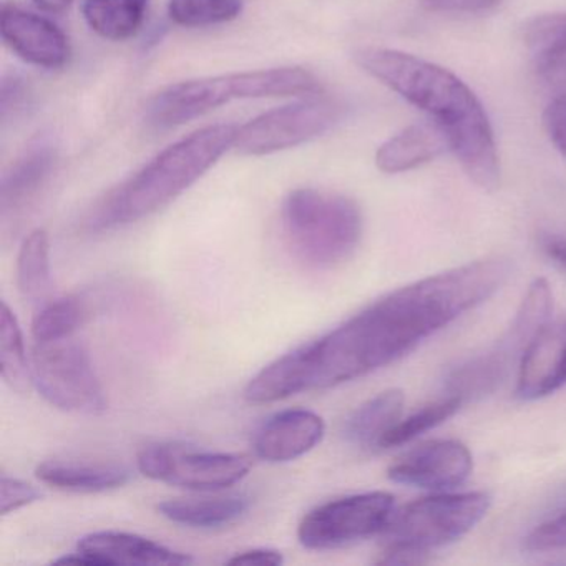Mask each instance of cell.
Instances as JSON below:
<instances>
[{
	"label": "cell",
	"mask_w": 566,
	"mask_h": 566,
	"mask_svg": "<svg viewBox=\"0 0 566 566\" xmlns=\"http://www.w3.org/2000/svg\"><path fill=\"white\" fill-rule=\"evenodd\" d=\"M509 276V261L490 258L392 291L326 336L264 367L248 384L244 399L277 402L382 369L485 303Z\"/></svg>",
	"instance_id": "cell-1"
},
{
	"label": "cell",
	"mask_w": 566,
	"mask_h": 566,
	"mask_svg": "<svg viewBox=\"0 0 566 566\" xmlns=\"http://www.w3.org/2000/svg\"><path fill=\"white\" fill-rule=\"evenodd\" d=\"M370 77L406 98L439 125L463 171L482 190L500 185L495 137L485 108L457 75L406 52L363 48L354 55Z\"/></svg>",
	"instance_id": "cell-2"
},
{
	"label": "cell",
	"mask_w": 566,
	"mask_h": 566,
	"mask_svg": "<svg viewBox=\"0 0 566 566\" xmlns=\"http://www.w3.org/2000/svg\"><path fill=\"white\" fill-rule=\"evenodd\" d=\"M238 128L234 124L210 125L165 148L134 177L111 191L88 223L95 230L124 227L167 207L234 147Z\"/></svg>",
	"instance_id": "cell-3"
},
{
	"label": "cell",
	"mask_w": 566,
	"mask_h": 566,
	"mask_svg": "<svg viewBox=\"0 0 566 566\" xmlns=\"http://www.w3.org/2000/svg\"><path fill=\"white\" fill-rule=\"evenodd\" d=\"M319 94V78L303 67L237 72L164 88L148 101L145 120L155 128H174L234 101Z\"/></svg>",
	"instance_id": "cell-4"
},
{
	"label": "cell",
	"mask_w": 566,
	"mask_h": 566,
	"mask_svg": "<svg viewBox=\"0 0 566 566\" xmlns=\"http://www.w3.org/2000/svg\"><path fill=\"white\" fill-rule=\"evenodd\" d=\"M281 224L294 256L311 268L343 263L363 237L356 201L314 188H297L284 198Z\"/></svg>",
	"instance_id": "cell-5"
},
{
	"label": "cell",
	"mask_w": 566,
	"mask_h": 566,
	"mask_svg": "<svg viewBox=\"0 0 566 566\" xmlns=\"http://www.w3.org/2000/svg\"><path fill=\"white\" fill-rule=\"evenodd\" d=\"M485 492L440 493L394 510L382 535L384 548L429 555L472 532L489 513Z\"/></svg>",
	"instance_id": "cell-6"
},
{
	"label": "cell",
	"mask_w": 566,
	"mask_h": 566,
	"mask_svg": "<svg viewBox=\"0 0 566 566\" xmlns=\"http://www.w3.org/2000/svg\"><path fill=\"white\" fill-rule=\"evenodd\" d=\"M31 373L32 384L57 409L77 413H101L107 409V397L91 356L74 337L34 343Z\"/></svg>",
	"instance_id": "cell-7"
},
{
	"label": "cell",
	"mask_w": 566,
	"mask_h": 566,
	"mask_svg": "<svg viewBox=\"0 0 566 566\" xmlns=\"http://www.w3.org/2000/svg\"><path fill=\"white\" fill-rule=\"evenodd\" d=\"M553 313V294L548 281L535 280L520 304L515 321L500 343L483 356L467 363L450 377V390L463 400L492 390L509 373L516 357L522 359L530 340L549 323Z\"/></svg>",
	"instance_id": "cell-8"
},
{
	"label": "cell",
	"mask_w": 566,
	"mask_h": 566,
	"mask_svg": "<svg viewBox=\"0 0 566 566\" xmlns=\"http://www.w3.org/2000/svg\"><path fill=\"white\" fill-rule=\"evenodd\" d=\"M137 463L147 479L195 492L228 489L251 469V460L241 453L205 452L177 442L145 447Z\"/></svg>",
	"instance_id": "cell-9"
},
{
	"label": "cell",
	"mask_w": 566,
	"mask_h": 566,
	"mask_svg": "<svg viewBox=\"0 0 566 566\" xmlns=\"http://www.w3.org/2000/svg\"><path fill=\"white\" fill-rule=\"evenodd\" d=\"M396 500L387 492L357 493L331 500L306 513L297 538L307 549H336L354 545L386 530Z\"/></svg>",
	"instance_id": "cell-10"
},
{
	"label": "cell",
	"mask_w": 566,
	"mask_h": 566,
	"mask_svg": "<svg viewBox=\"0 0 566 566\" xmlns=\"http://www.w3.org/2000/svg\"><path fill=\"white\" fill-rule=\"evenodd\" d=\"M343 112L339 102L326 97L273 108L238 128L234 148L248 157H264L300 147L329 132Z\"/></svg>",
	"instance_id": "cell-11"
},
{
	"label": "cell",
	"mask_w": 566,
	"mask_h": 566,
	"mask_svg": "<svg viewBox=\"0 0 566 566\" xmlns=\"http://www.w3.org/2000/svg\"><path fill=\"white\" fill-rule=\"evenodd\" d=\"M473 459L459 440H430L410 450L389 467V479L402 485L427 490H452L465 483Z\"/></svg>",
	"instance_id": "cell-12"
},
{
	"label": "cell",
	"mask_w": 566,
	"mask_h": 566,
	"mask_svg": "<svg viewBox=\"0 0 566 566\" xmlns=\"http://www.w3.org/2000/svg\"><path fill=\"white\" fill-rule=\"evenodd\" d=\"M0 32L6 45L35 67L57 71L71 61V42L61 28L42 15L4 6Z\"/></svg>",
	"instance_id": "cell-13"
},
{
	"label": "cell",
	"mask_w": 566,
	"mask_h": 566,
	"mask_svg": "<svg viewBox=\"0 0 566 566\" xmlns=\"http://www.w3.org/2000/svg\"><path fill=\"white\" fill-rule=\"evenodd\" d=\"M566 386V321L548 323L530 340L516 376V396L536 400Z\"/></svg>",
	"instance_id": "cell-14"
},
{
	"label": "cell",
	"mask_w": 566,
	"mask_h": 566,
	"mask_svg": "<svg viewBox=\"0 0 566 566\" xmlns=\"http://www.w3.org/2000/svg\"><path fill=\"white\" fill-rule=\"evenodd\" d=\"M326 426L311 410H284L268 419L254 433L253 449L264 462L283 463L300 459L323 440Z\"/></svg>",
	"instance_id": "cell-15"
},
{
	"label": "cell",
	"mask_w": 566,
	"mask_h": 566,
	"mask_svg": "<svg viewBox=\"0 0 566 566\" xmlns=\"http://www.w3.org/2000/svg\"><path fill=\"white\" fill-rule=\"evenodd\" d=\"M57 147L48 138L34 142L25 148L2 178L0 185V211L2 218L24 210L44 188L57 164Z\"/></svg>",
	"instance_id": "cell-16"
},
{
	"label": "cell",
	"mask_w": 566,
	"mask_h": 566,
	"mask_svg": "<svg viewBox=\"0 0 566 566\" xmlns=\"http://www.w3.org/2000/svg\"><path fill=\"white\" fill-rule=\"evenodd\" d=\"M77 549L98 559L101 566L114 565H188L191 556L144 536L124 532H97L84 536Z\"/></svg>",
	"instance_id": "cell-17"
},
{
	"label": "cell",
	"mask_w": 566,
	"mask_h": 566,
	"mask_svg": "<svg viewBox=\"0 0 566 566\" xmlns=\"http://www.w3.org/2000/svg\"><path fill=\"white\" fill-rule=\"evenodd\" d=\"M523 42L538 77L556 91H566V12L530 19Z\"/></svg>",
	"instance_id": "cell-18"
},
{
	"label": "cell",
	"mask_w": 566,
	"mask_h": 566,
	"mask_svg": "<svg viewBox=\"0 0 566 566\" xmlns=\"http://www.w3.org/2000/svg\"><path fill=\"white\" fill-rule=\"evenodd\" d=\"M447 145L446 135L439 125L430 122L413 124L380 145L376 165L384 174L396 175L413 170L439 157Z\"/></svg>",
	"instance_id": "cell-19"
},
{
	"label": "cell",
	"mask_w": 566,
	"mask_h": 566,
	"mask_svg": "<svg viewBox=\"0 0 566 566\" xmlns=\"http://www.w3.org/2000/svg\"><path fill=\"white\" fill-rule=\"evenodd\" d=\"M35 475L62 492L102 493L124 486L130 480V470L115 463L49 460L35 469Z\"/></svg>",
	"instance_id": "cell-20"
},
{
	"label": "cell",
	"mask_w": 566,
	"mask_h": 566,
	"mask_svg": "<svg viewBox=\"0 0 566 566\" xmlns=\"http://www.w3.org/2000/svg\"><path fill=\"white\" fill-rule=\"evenodd\" d=\"M247 495L205 496V499L167 500L158 512L188 528H220L240 520L250 509Z\"/></svg>",
	"instance_id": "cell-21"
},
{
	"label": "cell",
	"mask_w": 566,
	"mask_h": 566,
	"mask_svg": "<svg viewBox=\"0 0 566 566\" xmlns=\"http://www.w3.org/2000/svg\"><path fill=\"white\" fill-rule=\"evenodd\" d=\"M402 390L389 389L357 407L344 423V436L357 447H379L380 439L402 416Z\"/></svg>",
	"instance_id": "cell-22"
},
{
	"label": "cell",
	"mask_w": 566,
	"mask_h": 566,
	"mask_svg": "<svg viewBox=\"0 0 566 566\" xmlns=\"http://www.w3.org/2000/svg\"><path fill=\"white\" fill-rule=\"evenodd\" d=\"M150 0H85L82 14L88 28L105 41L135 38L147 19Z\"/></svg>",
	"instance_id": "cell-23"
},
{
	"label": "cell",
	"mask_w": 566,
	"mask_h": 566,
	"mask_svg": "<svg viewBox=\"0 0 566 566\" xmlns=\"http://www.w3.org/2000/svg\"><path fill=\"white\" fill-rule=\"evenodd\" d=\"M18 286L22 296L32 303H42L51 287V240L42 228L22 241L18 258Z\"/></svg>",
	"instance_id": "cell-24"
},
{
	"label": "cell",
	"mask_w": 566,
	"mask_h": 566,
	"mask_svg": "<svg viewBox=\"0 0 566 566\" xmlns=\"http://www.w3.org/2000/svg\"><path fill=\"white\" fill-rule=\"evenodd\" d=\"M0 373L11 389L24 394L32 384L24 336L18 317L8 304L0 311Z\"/></svg>",
	"instance_id": "cell-25"
},
{
	"label": "cell",
	"mask_w": 566,
	"mask_h": 566,
	"mask_svg": "<svg viewBox=\"0 0 566 566\" xmlns=\"http://www.w3.org/2000/svg\"><path fill=\"white\" fill-rule=\"evenodd\" d=\"M87 306L77 296L59 297L49 301L32 319V339L38 344L74 337L75 331L84 324Z\"/></svg>",
	"instance_id": "cell-26"
},
{
	"label": "cell",
	"mask_w": 566,
	"mask_h": 566,
	"mask_svg": "<svg viewBox=\"0 0 566 566\" xmlns=\"http://www.w3.org/2000/svg\"><path fill=\"white\" fill-rule=\"evenodd\" d=\"M465 400L455 394H450L446 399L437 400L422 407L417 412L410 413L406 419H400L386 436L380 439L379 449H392V447L403 446L410 440L426 433L427 430L436 429L440 423L459 412L460 407Z\"/></svg>",
	"instance_id": "cell-27"
},
{
	"label": "cell",
	"mask_w": 566,
	"mask_h": 566,
	"mask_svg": "<svg viewBox=\"0 0 566 566\" xmlns=\"http://www.w3.org/2000/svg\"><path fill=\"white\" fill-rule=\"evenodd\" d=\"M243 0H170L168 15L181 28L198 29L227 24L240 18Z\"/></svg>",
	"instance_id": "cell-28"
},
{
	"label": "cell",
	"mask_w": 566,
	"mask_h": 566,
	"mask_svg": "<svg viewBox=\"0 0 566 566\" xmlns=\"http://www.w3.org/2000/svg\"><path fill=\"white\" fill-rule=\"evenodd\" d=\"M523 549L532 553L566 549V509L535 526L523 539Z\"/></svg>",
	"instance_id": "cell-29"
},
{
	"label": "cell",
	"mask_w": 566,
	"mask_h": 566,
	"mask_svg": "<svg viewBox=\"0 0 566 566\" xmlns=\"http://www.w3.org/2000/svg\"><path fill=\"white\" fill-rule=\"evenodd\" d=\"M39 499H41V492L31 483L6 475V473L2 475V480H0V513L2 515L18 512L22 506L31 505Z\"/></svg>",
	"instance_id": "cell-30"
},
{
	"label": "cell",
	"mask_w": 566,
	"mask_h": 566,
	"mask_svg": "<svg viewBox=\"0 0 566 566\" xmlns=\"http://www.w3.org/2000/svg\"><path fill=\"white\" fill-rule=\"evenodd\" d=\"M549 140L566 160V97L555 98L543 115Z\"/></svg>",
	"instance_id": "cell-31"
},
{
	"label": "cell",
	"mask_w": 566,
	"mask_h": 566,
	"mask_svg": "<svg viewBox=\"0 0 566 566\" xmlns=\"http://www.w3.org/2000/svg\"><path fill=\"white\" fill-rule=\"evenodd\" d=\"M503 0H422L427 11L443 14H476L499 8Z\"/></svg>",
	"instance_id": "cell-32"
},
{
	"label": "cell",
	"mask_w": 566,
	"mask_h": 566,
	"mask_svg": "<svg viewBox=\"0 0 566 566\" xmlns=\"http://www.w3.org/2000/svg\"><path fill=\"white\" fill-rule=\"evenodd\" d=\"M284 562L283 555L276 549L254 548L238 553L228 559V565L277 566Z\"/></svg>",
	"instance_id": "cell-33"
},
{
	"label": "cell",
	"mask_w": 566,
	"mask_h": 566,
	"mask_svg": "<svg viewBox=\"0 0 566 566\" xmlns=\"http://www.w3.org/2000/svg\"><path fill=\"white\" fill-rule=\"evenodd\" d=\"M25 85L24 81L12 75L11 78H4L2 82V95H0V108H2V118H8L12 108H18L24 102Z\"/></svg>",
	"instance_id": "cell-34"
},
{
	"label": "cell",
	"mask_w": 566,
	"mask_h": 566,
	"mask_svg": "<svg viewBox=\"0 0 566 566\" xmlns=\"http://www.w3.org/2000/svg\"><path fill=\"white\" fill-rule=\"evenodd\" d=\"M545 251L566 273V238H549L546 240Z\"/></svg>",
	"instance_id": "cell-35"
},
{
	"label": "cell",
	"mask_w": 566,
	"mask_h": 566,
	"mask_svg": "<svg viewBox=\"0 0 566 566\" xmlns=\"http://www.w3.org/2000/svg\"><path fill=\"white\" fill-rule=\"evenodd\" d=\"M34 2L42 11L51 12V14H62L72 4V0H34Z\"/></svg>",
	"instance_id": "cell-36"
}]
</instances>
